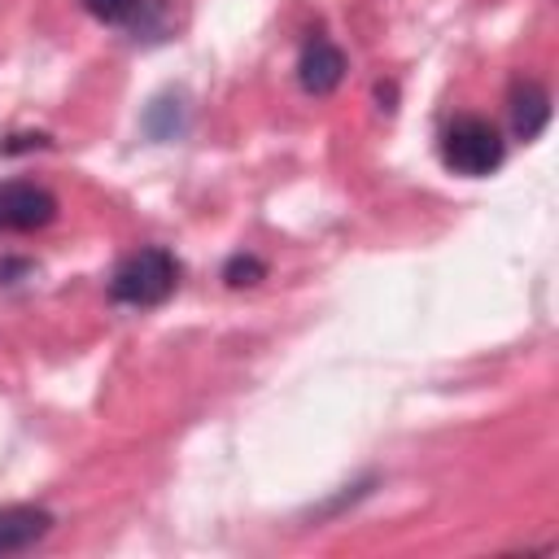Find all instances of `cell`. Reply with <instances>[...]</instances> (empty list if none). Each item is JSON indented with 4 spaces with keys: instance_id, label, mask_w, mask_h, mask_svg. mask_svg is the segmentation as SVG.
Here are the masks:
<instances>
[{
    "instance_id": "obj_7",
    "label": "cell",
    "mask_w": 559,
    "mask_h": 559,
    "mask_svg": "<svg viewBox=\"0 0 559 559\" xmlns=\"http://www.w3.org/2000/svg\"><path fill=\"white\" fill-rule=\"evenodd\" d=\"M266 275V266L253 258V253H236L227 266H223V280L231 284V288H249V284H258Z\"/></svg>"
},
{
    "instance_id": "obj_4",
    "label": "cell",
    "mask_w": 559,
    "mask_h": 559,
    "mask_svg": "<svg viewBox=\"0 0 559 559\" xmlns=\"http://www.w3.org/2000/svg\"><path fill=\"white\" fill-rule=\"evenodd\" d=\"M52 511L48 507H35V502H9L0 507V555H17V550H31L39 546L48 533H52Z\"/></svg>"
},
{
    "instance_id": "obj_3",
    "label": "cell",
    "mask_w": 559,
    "mask_h": 559,
    "mask_svg": "<svg viewBox=\"0 0 559 559\" xmlns=\"http://www.w3.org/2000/svg\"><path fill=\"white\" fill-rule=\"evenodd\" d=\"M57 218V197L44 183L31 179H9L0 183V231L4 236H26L39 231Z\"/></svg>"
},
{
    "instance_id": "obj_5",
    "label": "cell",
    "mask_w": 559,
    "mask_h": 559,
    "mask_svg": "<svg viewBox=\"0 0 559 559\" xmlns=\"http://www.w3.org/2000/svg\"><path fill=\"white\" fill-rule=\"evenodd\" d=\"M297 79H301V87L310 96H328L345 79V52L332 39H323V35L306 39V48L297 57Z\"/></svg>"
},
{
    "instance_id": "obj_1",
    "label": "cell",
    "mask_w": 559,
    "mask_h": 559,
    "mask_svg": "<svg viewBox=\"0 0 559 559\" xmlns=\"http://www.w3.org/2000/svg\"><path fill=\"white\" fill-rule=\"evenodd\" d=\"M179 288V258L162 245L127 253L109 275V297L122 306H162Z\"/></svg>"
},
{
    "instance_id": "obj_6",
    "label": "cell",
    "mask_w": 559,
    "mask_h": 559,
    "mask_svg": "<svg viewBox=\"0 0 559 559\" xmlns=\"http://www.w3.org/2000/svg\"><path fill=\"white\" fill-rule=\"evenodd\" d=\"M507 114H511L515 140H537L550 122V92L537 79H515L507 92Z\"/></svg>"
},
{
    "instance_id": "obj_2",
    "label": "cell",
    "mask_w": 559,
    "mask_h": 559,
    "mask_svg": "<svg viewBox=\"0 0 559 559\" xmlns=\"http://www.w3.org/2000/svg\"><path fill=\"white\" fill-rule=\"evenodd\" d=\"M507 157V140L502 131L480 118V114H459L454 122H445L441 131V162L454 170V175H467V179H480V175H493Z\"/></svg>"
},
{
    "instance_id": "obj_8",
    "label": "cell",
    "mask_w": 559,
    "mask_h": 559,
    "mask_svg": "<svg viewBox=\"0 0 559 559\" xmlns=\"http://www.w3.org/2000/svg\"><path fill=\"white\" fill-rule=\"evenodd\" d=\"M140 4L144 0H83V9L92 17H100V22H127V17L140 13Z\"/></svg>"
}]
</instances>
